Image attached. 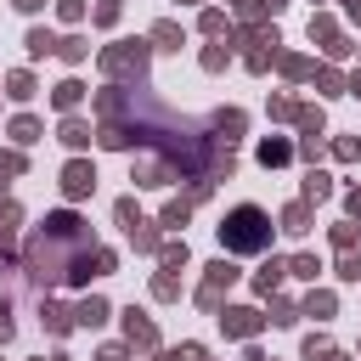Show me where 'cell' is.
Masks as SVG:
<instances>
[{
    "mask_svg": "<svg viewBox=\"0 0 361 361\" xmlns=\"http://www.w3.org/2000/svg\"><path fill=\"white\" fill-rule=\"evenodd\" d=\"M220 243H226V254H265L271 249V215L254 203H237L220 220Z\"/></svg>",
    "mask_w": 361,
    "mask_h": 361,
    "instance_id": "cell-1",
    "label": "cell"
},
{
    "mask_svg": "<svg viewBox=\"0 0 361 361\" xmlns=\"http://www.w3.org/2000/svg\"><path fill=\"white\" fill-rule=\"evenodd\" d=\"M62 187H68V198H85L90 187H96V169H90V164H68V175H62Z\"/></svg>",
    "mask_w": 361,
    "mask_h": 361,
    "instance_id": "cell-2",
    "label": "cell"
},
{
    "mask_svg": "<svg viewBox=\"0 0 361 361\" xmlns=\"http://www.w3.org/2000/svg\"><path fill=\"white\" fill-rule=\"evenodd\" d=\"M74 322H79V328H96V322H108V305H102V299H85V305L74 310Z\"/></svg>",
    "mask_w": 361,
    "mask_h": 361,
    "instance_id": "cell-3",
    "label": "cell"
},
{
    "mask_svg": "<svg viewBox=\"0 0 361 361\" xmlns=\"http://www.w3.org/2000/svg\"><path fill=\"white\" fill-rule=\"evenodd\" d=\"M220 322H226V333H254V328H260V316H254V310H226Z\"/></svg>",
    "mask_w": 361,
    "mask_h": 361,
    "instance_id": "cell-4",
    "label": "cell"
},
{
    "mask_svg": "<svg viewBox=\"0 0 361 361\" xmlns=\"http://www.w3.org/2000/svg\"><path fill=\"white\" fill-rule=\"evenodd\" d=\"M283 277H288V265H277V260H271V265L260 271V277H254V288H260V294H271V288H277Z\"/></svg>",
    "mask_w": 361,
    "mask_h": 361,
    "instance_id": "cell-5",
    "label": "cell"
},
{
    "mask_svg": "<svg viewBox=\"0 0 361 361\" xmlns=\"http://www.w3.org/2000/svg\"><path fill=\"white\" fill-rule=\"evenodd\" d=\"M124 328H130V344H153V339H158V333H153V322H142L135 310H130V322H124Z\"/></svg>",
    "mask_w": 361,
    "mask_h": 361,
    "instance_id": "cell-6",
    "label": "cell"
},
{
    "mask_svg": "<svg viewBox=\"0 0 361 361\" xmlns=\"http://www.w3.org/2000/svg\"><path fill=\"white\" fill-rule=\"evenodd\" d=\"M328 192H333V187H328V175H322V169H310V175H305V198H328Z\"/></svg>",
    "mask_w": 361,
    "mask_h": 361,
    "instance_id": "cell-7",
    "label": "cell"
},
{
    "mask_svg": "<svg viewBox=\"0 0 361 361\" xmlns=\"http://www.w3.org/2000/svg\"><path fill=\"white\" fill-rule=\"evenodd\" d=\"M62 142H68V147H85V142H90V130H85L79 119H68V124H62Z\"/></svg>",
    "mask_w": 361,
    "mask_h": 361,
    "instance_id": "cell-8",
    "label": "cell"
},
{
    "mask_svg": "<svg viewBox=\"0 0 361 361\" xmlns=\"http://www.w3.org/2000/svg\"><path fill=\"white\" fill-rule=\"evenodd\" d=\"M79 90H85L79 79H68V85H57V108H74V102H79Z\"/></svg>",
    "mask_w": 361,
    "mask_h": 361,
    "instance_id": "cell-9",
    "label": "cell"
},
{
    "mask_svg": "<svg viewBox=\"0 0 361 361\" xmlns=\"http://www.w3.org/2000/svg\"><path fill=\"white\" fill-rule=\"evenodd\" d=\"M283 158H288V142H265L260 147V164H283Z\"/></svg>",
    "mask_w": 361,
    "mask_h": 361,
    "instance_id": "cell-10",
    "label": "cell"
},
{
    "mask_svg": "<svg viewBox=\"0 0 361 361\" xmlns=\"http://www.w3.org/2000/svg\"><path fill=\"white\" fill-rule=\"evenodd\" d=\"M305 220H310V209H305V203H294V209L283 215V226H288V232H305Z\"/></svg>",
    "mask_w": 361,
    "mask_h": 361,
    "instance_id": "cell-11",
    "label": "cell"
},
{
    "mask_svg": "<svg viewBox=\"0 0 361 361\" xmlns=\"http://www.w3.org/2000/svg\"><path fill=\"white\" fill-rule=\"evenodd\" d=\"M51 45H57V40L45 34V28H34V34H28V51H34V57H45V51H51Z\"/></svg>",
    "mask_w": 361,
    "mask_h": 361,
    "instance_id": "cell-12",
    "label": "cell"
},
{
    "mask_svg": "<svg viewBox=\"0 0 361 361\" xmlns=\"http://www.w3.org/2000/svg\"><path fill=\"white\" fill-rule=\"evenodd\" d=\"M12 96H17V102L34 96V79H28V74H12Z\"/></svg>",
    "mask_w": 361,
    "mask_h": 361,
    "instance_id": "cell-13",
    "label": "cell"
},
{
    "mask_svg": "<svg viewBox=\"0 0 361 361\" xmlns=\"http://www.w3.org/2000/svg\"><path fill=\"white\" fill-rule=\"evenodd\" d=\"M288 271H294V277H316V271H322V265H316V260H310V254H299V260H294V265H288Z\"/></svg>",
    "mask_w": 361,
    "mask_h": 361,
    "instance_id": "cell-14",
    "label": "cell"
},
{
    "mask_svg": "<svg viewBox=\"0 0 361 361\" xmlns=\"http://www.w3.org/2000/svg\"><path fill=\"white\" fill-rule=\"evenodd\" d=\"M12 135H17V142H34L40 124H34V119H17V124H12Z\"/></svg>",
    "mask_w": 361,
    "mask_h": 361,
    "instance_id": "cell-15",
    "label": "cell"
},
{
    "mask_svg": "<svg viewBox=\"0 0 361 361\" xmlns=\"http://www.w3.org/2000/svg\"><path fill=\"white\" fill-rule=\"evenodd\" d=\"M305 310H310V316H316V310L328 316V310H333V294H310V299H305Z\"/></svg>",
    "mask_w": 361,
    "mask_h": 361,
    "instance_id": "cell-16",
    "label": "cell"
},
{
    "mask_svg": "<svg viewBox=\"0 0 361 361\" xmlns=\"http://www.w3.org/2000/svg\"><path fill=\"white\" fill-rule=\"evenodd\" d=\"M85 51H90V45H85V40H62V57H68V62H79Z\"/></svg>",
    "mask_w": 361,
    "mask_h": 361,
    "instance_id": "cell-17",
    "label": "cell"
},
{
    "mask_svg": "<svg viewBox=\"0 0 361 361\" xmlns=\"http://www.w3.org/2000/svg\"><path fill=\"white\" fill-rule=\"evenodd\" d=\"M164 226H187V203H169L164 209Z\"/></svg>",
    "mask_w": 361,
    "mask_h": 361,
    "instance_id": "cell-18",
    "label": "cell"
},
{
    "mask_svg": "<svg viewBox=\"0 0 361 361\" xmlns=\"http://www.w3.org/2000/svg\"><path fill=\"white\" fill-rule=\"evenodd\" d=\"M164 265H187V243H169L164 249Z\"/></svg>",
    "mask_w": 361,
    "mask_h": 361,
    "instance_id": "cell-19",
    "label": "cell"
},
{
    "mask_svg": "<svg viewBox=\"0 0 361 361\" xmlns=\"http://www.w3.org/2000/svg\"><path fill=\"white\" fill-rule=\"evenodd\" d=\"M6 339H12V305L0 299V344H6Z\"/></svg>",
    "mask_w": 361,
    "mask_h": 361,
    "instance_id": "cell-20",
    "label": "cell"
},
{
    "mask_svg": "<svg viewBox=\"0 0 361 361\" xmlns=\"http://www.w3.org/2000/svg\"><path fill=\"white\" fill-rule=\"evenodd\" d=\"M153 40H164V45H175V40H180V28H175V23H158V28H153Z\"/></svg>",
    "mask_w": 361,
    "mask_h": 361,
    "instance_id": "cell-21",
    "label": "cell"
},
{
    "mask_svg": "<svg viewBox=\"0 0 361 361\" xmlns=\"http://www.w3.org/2000/svg\"><path fill=\"white\" fill-rule=\"evenodd\" d=\"M102 361H124V350H119V344H108V350H102Z\"/></svg>",
    "mask_w": 361,
    "mask_h": 361,
    "instance_id": "cell-22",
    "label": "cell"
},
{
    "mask_svg": "<svg viewBox=\"0 0 361 361\" xmlns=\"http://www.w3.org/2000/svg\"><path fill=\"white\" fill-rule=\"evenodd\" d=\"M12 169H23V164L17 158H0V175H12Z\"/></svg>",
    "mask_w": 361,
    "mask_h": 361,
    "instance_id": "cell-23",
    "label": "cell"
},
{
    "mask_svg": "<svg viewBox=\"0 0 361 361\" xmlns=\"http://www.w3.org/2000/svg\"><path fill=\"white\" fill-rule=\"evenodd\" d=\"M17 6H23V12H40V6H45V0H17Z\"/></svg>",
    "mask_w": 361,
    "mask_h": 361,
    "instance_id": "cell-24",
    "label": "cell"
},
{
    "mask_svg": "<svg viewBox=\"0 0 361 361\" xmlns=\"http://www.w3.org/2000/svg\"><path fill=\"white\" fill-rule=\"evenodd\" d=\"M350 215H355V220H361V192H355V198H350Z\"/></svg>",
    "mask_w": 361,
    "mask_h": 361,
    "instance_id": "cell-25",
    "label": "cell"
},
{
    "mask_svg": "<svg viewBox=\"0 0 361 361\" xmlns=\"http://www.w3.org/2000/svg\"><path fill=\"white\" fill-rule=\"evenodd\" d=\"M344 6H350V12H355V17H361V0H344Z\"/></svg>",
    "mask_w": 361,
    "mask_h": 361,
    "instance_id": "cell-26",
    "label": "cell"
}]
</instances>
